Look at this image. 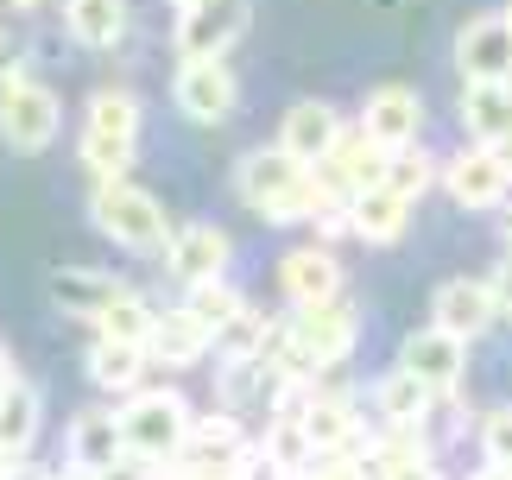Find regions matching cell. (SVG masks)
Wrapping results in <instances>:
<instances>
[{
    "label": "cell",
    "mask_w": 512,
    "mask_h": 480,
    "mask_svg": "<svg viewBox=\"0 0 512 480\" xmlns=\"http://www.w3.org/2000/svg\"><path fill=\"white\" fill-rule=\"evenodd\" d=\"M354 342H361V316H354V304H317V310H298L291 323L279 329V360L291 373H329L342 367V360L354 354Z\"/></svg>",
    "instance_id": "cell-1"
},
{
    "label": "cell",
    "mask_w": 512,
    "mask_h": 480,
    "mask_svg": "<svg viewBox=\"0 0 512 480\" xmlns=\"http://www.w3.org/2000/svg\"><path fill=\"white\" fill-rule=\"evenodd\" d=\"M190 405H184V392L177 386H140L121 405V430H127V449L140 455V462H177L184 455V443H190Z\"/></svg>",
    "instance_id": "cell-2"
},
{
    "label": "cell",
    "mask_w": 512,
    "mask_h": 480,
    "mask_svg": "<svg viewBox=\"0 0 512 480\" xmlns=\"http://www.w3.org/2000/svg\"><path fill=\"white\" fill-rule=\"evenodd\" d=\"M89 222L102 228L114 247H127V253H165V209H159V196L140 190V184H127V177H108V184H95L89 196Z\"/></svg>",
    "instance_id": "cell-3"
},
{
    "label": "cell",
    "mask_w": 512,
    "mask_h": 480,
    "mask_svg": "<svg viewBox=\"0 0 512 480\" xmlns=\"http://www.w3.org/2000/svg\"><path fill=\"white\" fill-rule=\"evenodd\" d=\"M57 127H64V102H57V89H45L38 76L26 70H7L0 76V139H7L13 152H45Z\"/></svg>",
    "instance_id": "cell-4"
},
{
    "label": "cell",
    "mask_w": 512,
    "mask_h": 480,
    "mask_svg": "<svg viewBox=\"0 0 512 480\" xmlns=\"http://www.w3.org/2000/svg\"><path fill=\"white\" fill-rule=\"evenodd\" d=\"M171 102L184 120H196V127H222V120L241 108V76L228 70V57H184V70H177V83H171Z\"/></svg>",
    "instance_id": "cell-5"
},
{
    "label": "cell",
    "mask_w": 512,
    "mask_h": 480,
    "mask_svg": "<svg viewBox=\"0 0 512 480\" xmlns=\"http://www.w3.org/2000/svg\"><path fill=\"white\" fill-rule=\"evenodd\" d=\"M443 190L456 209H500L512 203V152L500 146H462L443 165Z\"/></svg>",
    "instance_id": "cell-6"
},
{
    "label": "cell",
    "mask_w": 512,
    "mask_h": 480,
    "mask_svg": "<svg viewBox=\"0 0 512 480\" xmlns=\"http://www.w3.org/2000/svg\"><path fill=\"white\" fill-rule=\"evenodd\" d=\"M253 0H196L177 13V57H228V45L247 32Z\"/></svg>",
    "instance_id": "cell-7"
},
{
    "label": "cell",
    "mask_w": 512,
    "mask_h": 480,
    "mask_svg": "<svg viewBox=\"0 0 512 480\" xmlns=\"http://www.w3.org/2000/svg\"><path fill=\"white\" fill-rule=\"evenodd\" d=\"M456 70L468 83H512V13H481L456 38Z\"/></svg>",
    "instance_id": "cell-8"
},
{
    "label": "cell",
    "mask_w": 512,
    "mask_h": 480,
    "mask_svg": "<svg viewBox=\"0 0 512 480\" xmlns=\"http://www.w3.org/2000/svg\"><path fill=\"white\" fill-rule=\"evenodd\" d=\"M399 367H411L430 392L443 398V392H456L462 373H468V342H462V335H449L443 323H430V329H418V335H405Z\"/></svg>",
    "instance_id": "cell-9"
},
{
    "label": "cell",
    "mask_w": 512,
    "mask_h": 480,
    "mask_svg": "<svg viewBox=\"0 0 512 480\" xmlns=\"http://www.w3.org/2000/svg\"><path fill=\"white\" fill-rule=\"evenodd\" d=\"M228 259H234L228 234L209 228V222H184V228H171V240H165V272H171L184 291L203 285V278H222Z\"/></svg>",
    "instance_id": "cell-10"
},
{
    "label": "cell",
    "mask_w": 512,
    "mask_h": 480,
    "mask_svg": "<svg viewBox=\"0 0 512 480\" xmlns=\"http://www.w3.org/2000/svg\"><path fill=\"white\" fill-rule=\"evenodd\" d=\"M418 127H424V95L405 89V83H380L361 108V133L373 146L399 152V146H418Z\"/></svg>",
    "instance_id": "cell-11"
},
{
    "label": "cell",
    "mask_w": 512,
    "mask_h": 480,
    "mask_svg": "<svg viewBox=\"0 0 512 480\" xmlns=\"http://www.w3.org/2000/svg\"><path fill=\"white\" fill-rule=\"evenodd\" d=\"M279 291L291 297V310H317L342 297V266L329 247H291L279 259Z\"/></svg>",
    "instance_id": "cell-12"
},
{
    "label": "cell",
    "mask_w": 512,
    "mask_h": 480,
    "mask_svg": "<svg viewBox=\"0 0 512 480\" xmlns=\"http://www.w3.org/2000/svg\"><path fill=\"white\" fill-rule=\"evenodd\" d=\"M430 323H443L449 335L475 342L487 323H500L494 285H487V278H449V285H437V297H430Z\"/></svg>",
    "instance_id": "cell-13"
},
{
    "label": "cell",
    "mask_w": 512,
    "mask_h": 480,
    "mask_svg": "<svg viewBox=\"0 0 512 480\" xmlns=\"http://www.w3.org/2000/svg\"><path fill=\"white\" fill-rule=\"evenodd\" d=\"M342 114L329 108V102H298V108H285V120H279V146L291 152V158H304V165H323L329 152L342 146Z\"/></svg>",
    "instance_id": "cell-14"
},
{
    "label": "cell",
    "mask_w": 512,
    "mask_h": 480,
    "mask_svg": "<svg viewBox=\"0 0 512 480\" xmlns=\"http://www.w3.org/2000/svg\"><path fill=\"white\" fill-rule=\"evenodd\" d=\"M127 430H121V411H83L70 424V474H102L114 462H127Z\"/></svg>",
    "instance_id": "cell-15"
},
{
    "label": "cell",
    "mask_w": 512,
    "mask_h": 480,
    "mask_svg": "<svg viewBox=\"0 0 512 480\" xmlns=\"http://www.w3.org/2000/svg\"><path fill=\"white\" fill-rule=\"evenodd\" d=\"M209 348H215V329H209L190 304L159 310V323H152V342H146V354L159 360V367H196Z\"/></svg>",
    "instance_id": "cell-16"
},
{
    "label": "cell",
    "mask_w": 512,
    "mask_h": 480,
    "mask_svg": "<svg viewBox=\"0 0 512 480\" xmlns=\"http://www.w3.org/2000/svg\"><path fill=\"white\" fill-rule=\"evenodd\" d=\"M411 222V196H399L392 184H373V190H354L348 196V228L367 240V247H392Z\"/></svg>",
    "instance_id": "cell-17"
},
{
    "label": "cell",
    "mask_w": 512,
    "mask_h": 480,
    "mask_svg": "<svg viewBox=\"0 0 512 480\" xmlns=\"http://www.w3.org/2000/svg\"><path fill=\"white\" fill-rule=\"evenodd\" d=\"M260 462H266V474H279V480H310V468H317V443H310V430H304L298 411L266 417Z\"/></svg>",
    "instance_id": "cell-18"
},
{
    "label": "cell",
    "mask_w": 512,
    "mask_h": 480,
    "mask_svg": "<svg viewBox=\"0 0 512 480\" xmlns=\"http://www.w3.org/2000/svg\"><path fill=\"white\" fill-rule=\"evenodd\" d=\"M127 285L114 272H95V266H64V272H51V304L76 316V323H95L114 297H121Z\"/></svg>",
    "instance_id": "cell-19"
},
{
    "label": "cell",
    "mask_w": 512,
    "mask_h": 480,
    "mask_svg": "<svg viewBox=\"0 0 512 480\" xmlns=\"http://www.w3.org/2000/svg\"><path fill=\"white\" fill-rule=\"evenodd\" d=\"M462 127L475 146L512 152V83H468L462 89Z\"/></svg>",
    "instance_id": "cell-20"
},
{
    "label": "cell",
    "mask_w": 512,
    "mask_h": 480,
    "mask_svg": "<svg viewBox=\"0 0 512 480\" xmlns=\"http://www.w3.org/2000/svg\"><path fill=\"white\" fill-rule=\"evenodd\" d=\"M304 430H310V443H317V455H348L354 443H361V417H354V398H342V392H310V405H304Z\"/></svg>",
    "instance_id": "cell-21"
},
{
    "label": "cell",
    "mask_w": 512,
    "mask_h": 480,
    "mask_svg": "<svg viewBox=\"0 0 512 480\" xmlns=\"http://www.w3.org/2000/svg\"><path fill=\"white\" fill-rule=\"evenodd\" d=\"M64 32L89 51H114L127 38V0H64Z\"/></svg>",
    "instance_id": "cell-22"
},
{
    "label": "cell",
    "mask_w": 512,
    "mask_h": 480,
    "mask_svg": "<svg viewBox=\"0 0 512 480\" xmlns=\"http://www.w3.org/2000/svg\"><path fill=\"white\" fill-rule=\"evenodd\" d=\"M146 367H152V354H146L140 342H108V335H95V348H89V379H95L102 392L133 398V392H140V379H146Z\"/></svg>",
    "instance_id": "cell-23"
},
{
    "label": "cell",
    "mask_w": 512,
    "mask_h": 480,
    "mask_svg": "<svg viewBox=\"0 0 512 480\" xmlns=\"http://www.w3.org/2000/svg\"><path fill=\"white\" fill-rule=\"evenodd\" d=\"M430 405H437V392H430L411 367H392L380 386H373V411H380V424H424Z\"/></svg>",
    "instance_id": "cell-24"
},
{
    "label": "cell",
    "mask_w": 512,
    "mask_h": 480,
    "mask_svg": "<svg viewBox=\"0 0 512 480\" xmlns=\"http://www.w3.org/2000/svg\"><path fill=\"white\" fill-rule=\"evenodd\" d=\"M38 424H45V398H38L32 379H19V386L0 398V449L26 455L38 443Z\"/></svg>",
    "instance_id": "cell-25"
},
{
    "label": "cell",
    "mask_w": 512,
    "mask_h": 480,
    "mask_svg": "<svg viewBox=\"0 0 512 480\" xmlns=\"http://www.w3.org/2000/svg\"><path fill=\"white\" fill-rule=\"evenodd\" d=\"M140 95L133 89H95V102H89V120H83V133H108V139H140Z\"/></svg>",
    "instance_id": "cell-26"
},
{
    "label": "cell",
    "mask_w": 512,
    "mask_h": 480,
    "mask_svg": "<svg viewBox=\"0 0 512 480\" xmlns=\"http://www.w3.org/2000/svg\"><path fill=\"white\" fill-rule=\"evenodd\" d=\"M152 323H159V310H152L140 291H121L102 316H95V335H108V342H140L146 348L152 342Z\"/></svg>",
    "instance_id": "cell-27"
},
{
    "label": "cell",
    "mask_w": 512,
    "mask_h": 480,
    "mask_svg": "<svg viewBox=\"0 0 512 480\" xmlns=\"http://www.w3.org/2000/svg\"><path fill=\"white\" fill-rule=\"evenodd\" d=\"M133 152H140V139H108V133H83V139H76V158H83V171L95 177V184L127 177L133 171Z\"/></svg>",
    "instance_id": "cell-28"
},
{
    "label": "cell",
    "mask_w": 512,
    "mask_h": 480,
    "mask_svg": "<svg viewBox=\"0 0 512 480\" xmlns=\"http://www.w3.org/2000/svg\"><path fill=\"white\" fill-rule=\"evenodd\" d=\"M386 184L399 190V196H411V203H418V196L430 190V184H443V165L437 158H430L424 146H399L386 158Z\"/></svg>",
    "instance_id": "cell-29"
},
{
    "label": "cell",
    "mask_w": 512,
    "mask_h": 480,
    "mask_svg": "<svg viewBox=\"0 0 512 480\" xmlns=\"http://www.w3.org/2000/svg\"><path fill=\"white\" fill-rule=\"evenodd\" d=\"M266 342H272V335H266V316L253 310V304L234 316V323L215 329V354H222V360H253V354H266Z\"/></svg>",
    "instance_id": "cell-30"
},
{
    "label": "cell",
    "mask_w": 512,
    "mask_h": 480,
    "mask_svg": "<svg viewBox=\"0 0 512 480\" xmlns=\"http://www.w3.org/2000/svg\"><path fill=\"white\" fill-rule=\"evenodd\" d=\"M184 304H190L196 316H203L209 329H222V323H234V316L247 310V297L234 291L228 278H203V285H190V297H184Z\"/></svg>",
    "instance_id": "cell-31"
},
{
    "label": "cell",
    "mask_w": 512,
    "mask_h": 480,
    "mask_svg": "<svg viewBox=\"0 0 512 480\" xmlns=\"http://www.w3.org/2000/svg\"><path fill=\"white\" fill-rule=\"evenodd\" d=\"M481 455H487L494 468H512V405L481 417Z\"/></svg>",
    "instance_id": "cell-32"
},
{
    "label": "cell",
    "mask_w": 512,
    "mask_h": 480,
    "mask_svg": "<svg viewBox=\"0 0 512 480\" xmlns=\"http://www.w3.org/2000/svg\"><path fill=\"white\" fill-rule=\"evenodd\" d=\"M487 285H494V304H500V316H512V253L500 259L494 272H487Z\"/></svg>",
    "instance_id": "cell-33"
},
{
    "label": "cell",
    "mask_w": 512,
    "mask_h": 480,
    "mask_svg": "<svg viewBox=\"0 0 512 480\" xmlns=\"http://www.w3.org/2000/svg\"><path fill=\"white\" fill-rule=\"evenodd\" d=\"M310 480H367V474H361V462H348V455H329Z\"/></svg>",
    "instance_id": "cell-34"
},
{
    "label": "cell",
    "mask_w": 512,
    "mask_h": 480,
    "mask_svg": "<svg viewBox=\"0 0 512 480\" xmlns=\"http://www.w3.org/2000/svg\"><path fill=\"white\" fill-rule=\"evenodd\" d=\"M13 386H19V367H13V348L0 342V398H7Z\"/></svg>",
    "instance_id": "cell-35"
},
{
    "label": "cell",
    "mask_w": 512,
    "mask_h": 480,
    "mask_svg": "<svg viewBox=\"0 0 512 480\" xmlns=\"http://www.w3.org/2000/svg\"><path fill=\"white\" fill-rule=\"evenodd\" d=\"M392 480H443V474H437V462H430V455H424V462H411V468H399V474H392Z\"/></svg>",
    "instance_id": "cell-36"
},
{
    "label": "cell",
    "mask_w": 512,
    "mask_h": 480,
    "mask_svg": "<svg viewBox=\"0 0 512 480\" xmlns=\"http://www.w3.org/2000/svg\"><path fill=\"white\" fill-rule=\"evenodd\" d=\"M7 480H51V468H32V462H19V468H13Z\"/></svg>",
    "instance_id": "cell-37"
},
{
    "label": "cell",
    "mask_w": 512,
    "mask_h": 480,
    "mask_svg": "<svg viewBox=\"0 0 512 480\" xmlns=\"http://www.w3.org/2000/svg\"><path fill=\"white\" fill-rule=\"evenodd\" d=\"M468 480H512V468H494V462H487L481 474H468Z\"/></svg>",
    "instance_id": "cell-38"
},
{
    "label": "cell",
    "mask_w": 512,
    "mask_h": 480,
    "mask_svg": "<svg viewBox=\"0 0 512 480\" xmlns=\"http://www.w3.org/2000/svg\"><path fill=\"white\" fill-rule=\"evenodd\" d=\"M13 468H19V455H13V449H0V480H7Z\"/></svg>",
    "instance_id": "cell-39"
},
{
    "label": "cell",
    "mask_w": 512,
    "mask_h": 480,
    "mask_svg": "<svg viewBox=\"0 0 512 480\" xmlns=\"http://www.w3.org/2000/svg\"><path fill=\"white\" fill-rule=\"evenodd\" d=\"M500 240H506V253H512V222H506V228H500Z\"/></svg>",
    "instance_id": "cell-40"
},
{
    "label": "cell",
    "mask_w": 512,
    "mask_h": 480,
    "mask_svg": "<svg viewBox=\"0 0 512 480\" xmlns=\"http://www.w3.org/2000/svg\"><path fill=\"white\" fill-rule=\"evenodd\" d=\"M171 7H177V13H184V7H196V0H171Z\"/></svg>",
    "instance_id": "cell-41"
},
{
    "label": "cell",
    "mask_w": 512,
    "mask_h": 480,
    "mask_svg": "<svg viewBox=\"0 0 512 480\" xmlns=\"http://www.w3.org/2000/svg\"><path fill=\"white\" fill-rule=\"evenodd\" d=\"M13 7H32V0H13Z\"/></svg>",
    "instance_id": "cell-42"
},
{
    "label": "cell",
    "mask_w": 512,
    "mask_h": 480,
    "mask_svg": "<svg viewBox=\"0 0 512 480\" xmlns=\"http://www.w3.org/2000/svg\"><path fill=\"white\" fill-rule=\"evenodd\" d=\"M506 13H512V0H506Z\"/></svg>",
    "instance_id": "cell-43"
}]
</instances>
